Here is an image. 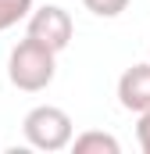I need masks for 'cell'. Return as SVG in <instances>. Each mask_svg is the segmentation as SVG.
Wrapping results in <instances>:
<instances>
[{
  "instance_id": "6da1fadb",
  "label": "cell",
  "mask_w": 150,
  "mask_h": 154,
  "mask_svg": "<svg viewBox=\"0 0 150 154\" xmlns=\"http://www.w3.org/2000/svg\"><path fill=\"white\" fill-rule=\"evenodd\" d=\"M57 75V50H50L46 43L25 36L7 57V79L22 90V93H39L46 90Z\"/></svg>"
},
{
  "instance_id": "7a4b0ae2",
  "label": "cell",
  "mask_w": 150,
  "mask_h": 154,
  "mask_svg": "<svg viewBox=\"0 0 150 154\" xmlns=\"http://www.w3.org/2000/svg\"><path fill=\"white\" fill-rule=\"evenodd\" d=\"M22 133H25V143L36 147V151H64L72 147L75 140V122L64 108H54V104H39L29 115L22 118Z\"/></svg>"
},
{
  "instance_id": "3957f363",
  "label": "cell",
  "mask_w": 150,
  "mask_h": 154,
  "mask_svg": "<svg viewBox=\"0 0 150 154\" xmlns=\"http://www.w3.org/2000/svg\"><path fill=\"white\" fill-rule=\"evenodd\" d=\"M25 36L39 39V43H46L50 50L61 54V50L72 43V36H75V22H72V14H68L61 4H43V7H32Z\"/></svg>"
},
{
  "instance_id": "277c9868",
  "label": "cell",
  "mask_w": 150,
  "mask_h": 154,
  "mask_svg": "<svg viewBox=\"0 0 150 154\" xmlns=\"http://www.w3.org/2000/svg\"><path fill=\"white\" fill-rule=\"evenodd\" d=\"M118 104L132 115L150 111V61H140L132 68H125L118 79Z\"/></svg>"
},
{
  "instance_id": "5b68a950",
  "label": "cell",
  "mask_w": 150,
  "mask_h": 154,
  "mask_svg": "<svg viewBox=\"0 0 150 154\" xmlns=\"http://www.w3.org/2000/svg\"><path fill=\"white\" fill-rule=\"evenodd\" d=\"M72 151L75 154H118L122 143H118V136H111V133L89 129V133H79L72 140Z\"/></svg>"
},
{
  "instance_id": "8992f818",
  "label": "cell",
  "mask_w": 150,
  "mask_h": 154,
  "mask_svg": "<svg viewBox=\"0 0 150 154\" xmlns=\"http://www.w3.org/2000/svg\"><path fill=\"white\" fill-rule=\"evenodd\" d=\"M32 7H36L32 0H0V32L14 29L18 22H29Z\"/></svg>"
},
{
  "instance_id": "52a82bcc",
  "label": "cell",
  "mask_w": 150,
  "mask_h": 154,
  "mask_svg": "<svg viewBox=\"0 0 150 154\" xmlns=\"http://www.w3.org/2000/svg\"><path fill=\"white\" fill-rule=\"evenodd\" d=\"M82 4H86V11L97 14V18H118V14L129 7V0H82Z\"/></svg>"
},
{
  "instance_id": "ba28073f",
  "label": "cell",
  "mask_w": 150,
  "mask_h": 154,
  "mask_svg": "<svg viewBox=\"0 0 150 154\" xmlns=\"http://www.w3.org/2000/svg\"><path fill=\"white\" fill-rule=\"evenodd\" d=\"M136 143H140L143 154H150V111H143L140 122H136Z\"/></svg>"
}]
</instances>
